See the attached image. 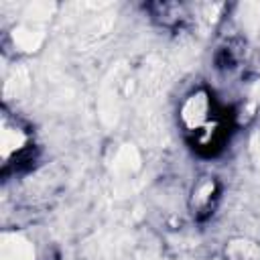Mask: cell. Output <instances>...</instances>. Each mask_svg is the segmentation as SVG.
I'll return each instance as SVG.
<instances>
[{"mask_svg": "<svg viewBox=\"0 0 260 260\" xmlns=\"http://www.w3.org/2000/svg\"><path fill=\"white\" fill-rule=\"evenodd\" d=\"M124 63L114 65L108 75L102 81L100 87V98H98V108H100V118L104 126L114 128L120 118V106H122V85H124Z\"/></svg>", "mask_w": 260, "mask_h": 260, "instance_id": "1", "label": "cell"}, {"mask_svg": "<svg viewBox=\"0 0 260 260\" xmlns=\"http://www.w3.org/2000/svg\"><path fill=\"white\" fill-rule=\"evenodd\" d=\"M0 260H35V248L22 234H2Z\"/></svg>", "mask_w": 260, "mask_h": 260, "instance_id": "2", "label": "cell"}, {"mask_svg": "<svg viewBox=\"0 0 260 260\" xmlns=\"http://www.w3.org/2000/svg\"><path fill=\"white\" fill-rule=\"evenodd\" d=\"M43 39H45V30L37 24H20L12 30V41L18 49L30 53V51H37L41 45H43Z\"/></svg>", "mask_w": 260, "mask_h": 260, "instance_id": "3", "label": "cell"}, {"mask_svg": "<svg viewBox=\"0 0 260 260\" xmlns=\"http://www.w3.org/2000/svg\"><path fill=\"white\" fill-rule=\"evenodd\" d=\"M30 87V75L24 65H16L10 69L6 81H4V98L8 100H18L22 98Z\"/></svg>", "mask_w": 260, "mask_h": 260, "instance_id": "4", "label": "cell"}, {"mask_svg": "<svg viewBox=\"0 0 260 260\" xmlns=\"http://www.w3.org/2000/svg\"><path fill=\"white\" fill-rule=\"evenodd\" d=\"M205 114H207V98H205V93H193V95L185 102V106H183V110H181L183 122H185L189 128L201 126L203 120H205Z\"/></svg>", "mask_w": 260, "mask_h": 260, "instance_id": "5", "label": "cell"}, {"mask_svg": "<svg viewBox=\"0 0 260 260\" xmlns=\"http://www.w3.org/2000/svg\"><path fill=\"white\" fill-rule=\"evenodd\" d=\"M114 173L118 175H132L140 169V152L134 144H122L112 160Z\"/></svg>", "mask_w": 260, "mask_h": 260, "instance_id": "6", "label": "cell"}, {"mask_svg": "<svg viewBox=\"0 0 260 260\" xmlns=\"http://www.w3.org/2000/svg\"><path fill=\"white\" fill-rule=\"evenodd\" d=\"M22 144H24V134L20 130L2 126V132H0V152H2V158H8L10 152L18 150Z\"/></svg>", "mask_w": 260, "mask_h": 260, "instance_id": "7", "label": "cell"}, {"mask_svg": "<svg viewBox=\"0 0 260 260\" xmlns=\"http://www.w3.org/2000/svg\"><path fill=\"white\" fill-rule=\"evenodd\" d=\"M240 22L250 35L258 32V28H260V2L240 4Z\"/></svg>", "mask_w": 260, "mask_h": 260, "instance_id": "8", "label": "cell"}, {"mask_svg": "<svg viewBox=\"0 0 260 260\" xmlns=\"http://www.w3.org/2000/svg\"><path fill=\"white\" fill-rule=\"evenodd\" d=\"M55 12V4L53 2H30L24 10V16L28 18L30 24H41L45 20H49Z\"/></svg>", "mask_w": 260, "mask_h": 260, "instance_id": "9", "label": "cell"}, {"mask_svg": "<svg viewBox=\"0 0 260 260\" xmlns=\"http://www.w3.org/2000/svg\"><path fill=\"white\" fill-rule=\"evenodd\" d=\"M228 254L234 260H254L258 256V248L252 242H244V240H236L230 244Z\"/></svg>", "mask_w": 260, "mask_h": 260, "instance_id": "10", "label": "cell"}, {"mask_svg": "<svg viewBox=\"0 0 260 260\" xmlns=\"http://www.w3.org/2000/svg\"><path fill=\"white\" fill-rule=\"evenodd\" d=\"M250 152H252L254 162L260 167V130H256L250 138Z\"/></svg>", "mask_w": 260, "mask_h": 260, "instance_id": "11", "label": "cell"}, {"mask_svg": "<svg viewBox=\"0 0 260 260\" xmlns=\"http://www.w3.org/2000/svg\"><path fill=\"white\" fill-rule=\"evenodd\" d=\"M211 191H213V183H211V181H205V183L199 187V191H197V199H199V201H205V199L211 195Z\"/></svg>", "mask_w": 260, "mask_h": 260, "instance_id": "12", "label": "cell"}]
</instances>
